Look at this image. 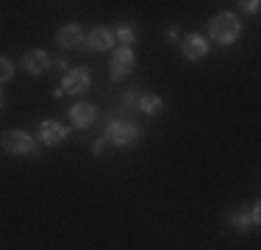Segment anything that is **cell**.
I'll return each instance as SVG.
<instances>
[{"label": "cell", "instance_id": "cell-3", "mask_svg": "<svg viewBox=\"0 0 261 250\" xmlns=\"http://www.w3.org/2000/svg\"><path fill=\"white\" fill-rule=\"evenodd\" d=\"M34 145H36V139L20 128H11L3 134V147H6V153H11V156H31L34 153Z\"/></svg>", "mask_w": 261, "mask_h": 250}, {"label": "cell", "instance_id": "cell-14", "mask_svg": "<svg viewBox=\"0 0 261 250\" xmlns=\"http://www.w3.org/2000/svg\"><path fill=\"white\" fill-rule=\"evenodd\" d=\"M228 220L233 222V228H239V231H247V228H253V220H250V214L245 211V206H239V209H233L231 214H228Z\"/></svg>", "mask_w": 261, "mask_h": 250}, {"label": "cell", "instance_id": "cell-4", "mask_svg": "<svg viewBox=\"0 0 261 250\" xmlns=\"http://www.w3.org/2000/svg\"><path fill=\"white\" fill-rule=\"evenodd\" d=\"M134 64H136V56L130 47H120L114 50V56H111V64H109V78L114 81H125L130 72H134Z\"/></svg>", "mask_w": 261, "mask_h": 250}, {"label": "cell", "instance_id": "cell-12", "mask_svg": "<svg viewBox=\"0 0 261 250\" xmlns=\"http://www.w3.org/2000/svg\"><path fill=\"white\" fill-rule=\"evenodd\" d=\"M139 109L145 111V114H159L161 109H164V103H161L159 95H153V92H147V95L139 97Z\"/></svg>", "mask_w": 261, "mask_h": 250}, {"label": "cell", "instance_id": "cell-17", "mask_svg": "<svg viewBox=\"0 0 261 250\" xmlns=\"http://www.w3.org/2000/svg\"><path fill=\"white\" fill-rule=\"evenodd\" d=\"M106 145H109L106 139H97V142H95V153H103V150H106Z\"/></svg>", "mask_w": 261, "mask_h": 250}, {"label": "cell", "instance_id": "cell-13", "mask_svg": "<svg viewBox=\"0 0 261 250\" xmlns=\"http://www.w3.org/2000/svg\"><path fill=\"white\" fill-rule=\"evenodd\" d=\"M114 42H120V47H130L136 42V31H134V25H120V28L114 31Z\"/></svg>", "mask_w": 261, "mask_h": 250}, {"label": "cell", "instance_id": "cell-8", "mask_svg": "<svg viewBox=\"0 0 261 250\" xmlns=\"http://www.w3.org/2000/svg\"><path fill=\"white\" fill-rule=\"evenodd\" d=\"M114 45V34L109 28H92L89 36H84V47L92 50V53H103Z\"/></svg>", "mask_w": 261, "mask_h": 250}, {"label": "cell", "instance_id": "cell-5", "mask_svg": "<svg viewBox=\"0 0 261 250\" xmlns=\"http://www.w3.org/2000/svg\"><path fill=\"white\" fill-rule=\"evenodd\" d=\"M92 84V72L86 70V67H78V70L72 72H64V78H61V92L64 95H81V92H86Z\"/></svg>", "mask_w": 261, "mask_h": 250}, {"label": "cell", "instance_id": "cell-9", "mask_svg": "<svg viewBox=\"0 0 261 250\" xmlns=\"http://www.w3.org/2000/svg\"><path fill=\"white\" fill-rule=\"evenodd\" d=\"M67 139V128L61 122H56V120H47V122H42V128H39V142L45 147H56V145H61V142Z\"/></svg>", "mask_w": 261, "mask_h": 250}, {"label": "cell", "instance_id": "cell-20", "mask_svg": "<svg viewBox=\"0 0 261 250\" xmlns=\"http://www.w3.org/2000/svg\"><path fill=\"white\" fill-rule=\"evenodd\" d=\"M0 109H3V92H0Z\"/></svg>", "mask_w": 261, "mask_h": 250}, {"label": "cell", "instance_id": "cell-19", "mask_svg": "<svg viewBox=\"0 0 261 250\" xmlns=\"http://www.w3.org/2000/svg\"><path fill=\"white\" fill-rule=\"evenodd\" d=\"M50 64L56 67V70H67V61L64 59H56V61H50Z\"/></svg>", "mask_w": 261, "mask_h": 250}, {"label": "cell", "instance_id": "cell-1", "mask_svg": "<svg viewBox=\"0 0 261 250\" xmlns=\"http://www.w3.org/2000/svg\"><path fill=\"white\" fill-rule=\"evenodd\" d=\"M242 34V22L239 17L231 14V11H220V14L211 17L208 22V36L217 42V45H233Z\"/></svg>", "mask_w": 261, "mask_h": 250}, {"label": "cell", "instance_id": "cell-16", "mask_svg": "<svg viewBox=\"0 0 261 250\" xmlns=\"http://www.w3.org/2000/svg\"><path fill=\"white\" fill-rule=\"evenodd\" d=\"M239 6H242V11H247V14H258V9H261L258 0H247V3H239Z\"/></svg>", "mask_w": 261, "mask_h": 250}, {"label": "cell", "instance_id": "cell-6", "mask_svg": "<svg viewBox=\"0 0 261 250\" xmlns=\"http://www.w3.org/2000/svg\"><path fill=\"white\" fill-rule=\"evenodd\" d=\"M56 45L61 50H72V47H81L84 45V28H81L78 22H67L59 28V34H56Z\"/></svg>", "mask_w": 261, "mask_h": 250}, {"label": "cell", "instance_id": "cell-15", "mask_svg": "<svg viewBox=\"0 0 261 250\" xmlns=\"http://www.w3.org/2000/svg\"><path fill=\"white\" fill-rule=\"evenodd\" d=\"M11 75H14V64H11V59H3V56H0V84L11 81Z\"/></svg>", "mask_w": 261, "mask_h": 250}, {"label": "cell", "instance_id": "cell-11", "mask_svg": "<svg viewBox=\"0 0 261 250\" xmlns=\"http://www.w3.org/2000/svg\"><path fill=\"white\" fill-rule=\"evenodd\" d=\"M95 117H97V109L92 103H75L70 109V120L75 128H89V125L95 122Z\"/></svg>", "mask_w": 261, "mask_h": 250}, {"label": "cell", "instance_id": "cell-10", "mask_svg": "<svg viewBox=\"0 0 261 250\" xmlns=\"http://www.w3.org/2000/svg\"><path fill=\"white\" fill-rule=\"evenodd\" d=\"M22 67H25L31 75H42V72H47V67H50V56H47L45 50L34 47V50H28V53L22 56Z\"/></svg>", "mask_w": 261, "mask_h": 250}, {"label": "cell", "instance_id": "cell-18", "mask_svg": "<svg viewBox=\"0 0 261 250\" xmlns=\"http://www.w3.org/2000/svg\"><path fill=\"white\" fill-rule=\"evenodd\" d=\"M175 36H178V28H175V25H170V28H167V39H175Z\"/></svg>", "mask_w": 261, "mask_h": 250}, {"label": "cell", "instance_id": "cell-7", "mask_svg": "<svg viewBox=\"0 0 261 250\" xmlns=\"http://www.w3.org/2000/svg\"><path fill=\"white\" fill-rule=\"evenodd\" d=\"M181 53H184V59H189V61H200L203 56L208 53V42H206V36H200V34H189V36H184V42H181Z\"/></svg>", "mask_w": 261, "mask_h": 250}, {"label": "cell", "instance_id": "cell-2", "mask_svg": "<svg viewBox=\"0 0 261 250\" xmlns=\"http://www.w3.org/2000/svg\"><path fill=\"white\" fill-rule=\"evenodd\" d=\"M136 136H139V128H136V125L117 120V122L106 125L103 139L109 142V145H114V147H128V145H134V142H136Z\"/></svg>", "mask_w": 261, "mask_h": 250}]
</instances>
